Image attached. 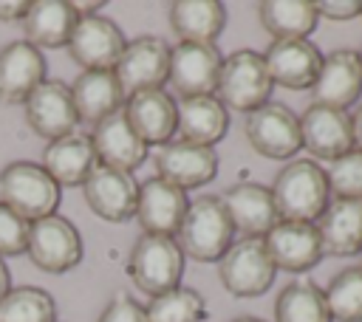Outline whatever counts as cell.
Masks as SVG:
<instances>
[{"instance_id":"29","label":"cell","mask_w":362,"mask_h":322,"mask_svg":"<svg viewBox=\"0 0 362 322\" xmlns=\"http://www.w3.org/2000/svg\"><path fill=\"white\" fill-rule=\"evenodd\" d=\"M229 130V110L218 96H192L178 102V138L215 147Z\"/></svg>"},{"instance_id":"10","label":"cell","mask_w":362,"mask_h":322,"mask_svg":"<svg viewBox=\"0 0 362 322\" xmlns=\"http://www.w3.org/2000/svg\"><path fill=\"white\" fill-rule=\"evenodd\" d=\"M223 54L218 45L206 42H175L170 48V73L167 82L181 99L215 96L221 76Z\"/></svg>"},{"instance_id":"37","label":"cell","mask_w":362,"mask_h":322,"mask_svg":"<svg viewBox=\"0 0 362 322\" xmlns=\"http://www.w3.org/2000/svg\"><path fill=\"white\" fill-rule=\"evenodd\" d=\"M96 322H147L144 305L136 302L130 294H116L99 314Z\"/></svg>"},{"instance_id":"7","label":"cell","mask_w":362,"mask_h":322,"mask_svg":"<svg viewBox=\"0 0 362 322\" xmlns=\"http://www.w3.org/2000/svg\"><path fill=\"white\" fill-rule=\"evenodd\" d=\"M243 133L249 147L272 161H291L300 150V116L283 102H266L246 113Z\"/></svg>"},{"instance_id":"8","label":"cell","mask_w":362,"mask_h":322,"mask_svg":"<svg viewBox=\"0 0 362 322\" xmlns=\"http://www.w3.org/2000/svg\"><path fill=\"white\" fill-rule=\"evenodd\" d=\"M25 254L31 257V263L40 271L65 274L82 263L85 246H82L79 229L57 212V215H48V217H40L31 223Z\"/></svg>"},{"instance_id":"35","label":"cell","mask_w":362,"mask_h":322,"mask_svg":"<svg viewBox=\"0 0 362 322\" xmlns=\"http://www.w3.org/2000/svg\"><path fill=\"white\" fill-rule=\"evenodd\" d=\"M331 198L339 201H362V150H348L334 158L325 169Z\"/></svg>"},{"instance_id":"16","label":"cell","mask_w":362,"mask_h":322,"mask_svg":"<svg viewBox=\"0 0 362 322\" xmlns=\"http://www.w3.org/2000/svg\"><path fill=\"white\" fill-rule=\"evenodd\" d=\"M122 110L147 147H164L178 133V102L164 88L139 90L127 96Z\"/></svg>"},{"instance_id":"15","label":"cell","mask_w":362,"mask_h":322,"mask_svg":"<svg viewBox=\"0 0 362 322\" xmlns=\"http://www.w3.org/2000/svg\"><path fill=\"white\" fill-rule=\"evenodd\" d=\"M362 96V62L359 54L351 48H337L322 54L320 73L311 85V102L348 110Z\"/></svg>"},{"instance_id":"39","label":"cell","mask_w":362,"mask_h":322,"mask_svg":"<svg viewBox=\"0 0 362 322\" xmlns=\"http://www.w3.org/2000/svg\"><path fill=\"white\" fill-rule=\"evenodd\" d=\"M31 0H0V23H23Z\"/></svg>"},{"instance_id":"38","label":"cell","mask_w":362,"mask_h":322,"mask_svg":"<svg viewBox=\"0 0 362 322\" xmlns=\"http://www.w3.org/2000/svg\"><path fill=\"white\" fill-rule=\"evenodd\" d=\"M314 6H317V17H325V20H334V23L354 20L362 11L359 0H320Z\"/></svg>"},{"instance_id":"5","label":"cell","mask_w":362,"mask_h":322,"mask_svg":"<svg viewBox=\"0 0 362 322\" xmlns=\"http://www.w3.org/2000/svg\"><path fill=\"white\" fill-rule=\"evenodd\" d=\"M184 251L175 237L167 234H139L127 257V277L133 285L150 297L173 291L184 277Z\"/></svg>"},{"instance_id":"12","label":"cell","mask_w":362,"mask_h":322,"mask_svg":"<svg viewBox=\"0 0 362 322\" xmlns=\"http://www.w3.org/2000/svg\"><path fill=\"white\" fill-rule=\"evenodd\" d=\"M23 113H25V124L31 127V133L45 141L62 138L74 133L79 124L71 88L62 79H42L23 102Z\"/></svg>"},{"instance_id":"32","label":"cell","mask_w":362,"mask_h":322,"mask_svg":"<svg viewBox=\"0 0 362 322\" xmlns=\"http://www.w3.org/2000/svg\"><path fill=\"white\" fill-rule=\"evenodd\" d=\"M0 322H57V302L45 288L11 285L0 297Z\"/></svg>"},{"instance_id":"11","label":"cell","mask_w":362,"mask_h":322,"mask_svg":"<svg viewBox=\"0 0 362 322\" xmlns=\"http://www.w3.org/2000/svg\"><path fill=\"white\" fill-rule=\"evenodd\" d=\"M124 45H127L124 31L110 17L90 14L76 20L65 48L82 71H113Z\"/></svg>"},{"instance_id":"3","label":"cell","mask_w":362,"mask_h":322,"mask_svg":"<svg viewBox=\"0 0 362 322\" xmlns=\"http://www.w3.org/2000/svg\"><path fill=\"white\" fill-rule=\"evenodd\" d=\"M62 186L34 161H11L0 169V203L23 215L28 223L57 215Z\"/></svg>"},{"instance_id":"21","label":"cell","mask_w":362,"mask_h":322,"mask_svg":"<svg viewBox=\"0 0 362 322\" xmlns=\"http://www.w3.org/2000/svg\"><path fill=\"white\" fill-rule=\"evenodd\" d=\"M90 144H93V153H96V164L119 169V172L139 169L147 161V153H150V147L130 127L124 110H119V113L102 119L99 124H93Z\"/></svg>"},{"instance_id":"31","label":"cell","mask_w":362,"mask_h":322,"mask_svg":"<svg viewBox=\"0 0 362 322\" xmlns=\"http://www.w3.org/2000/svg\"><path fill=\"white\" fill-rule=\"evenodd\" d=\"M274 322H334L325 294L311 280H291L274 299Z\"/></svg>"},{"instance_id":"24","label":"cell","mask_w":362,"mask_h":322,"mask_svg":"<svg viewBox=\"0 0 362 322\" xmlns=\"http://www.w3.org/2000/svg\"><path fill=\"white\" fill-rule=\"evenodd\" d=\"M68 88L79 121L90 127L124 107V90L113 71H82Z\"/></svg>"},{"instance_id":"22","label":"cell","mask_w":362,"mask_h":322,"mask_svg":"<svg viewBox=\"0 0 362 322\" xmlns=\"http://www.w3.org/2000/svg\"><path fill=\"white\" fill-rule=\"evenodd\" d=\"M263 240H266V249H269V257H272L274 268H283V271H291V274L311 271L325 257L314 223L277 220L274 229Z\"/></svg>"},{"instance_id":"23","label":"cell","mask_w":362,"mask_h":322,"mask_svg":"<svg viewBox=\"0 0 362 322\" xmlns=\"http://www.w3.org/2000/svg\"><path fill=\"white\" fill-rule=\"evenodd\" d=\"M45 79V56L25 40H11L0 48V102L23 105Z\"/></svg>"},{"instance_id":"20","label":"cell","mask_w":362,"mask_h":322,"mask_svg":"<svg viewBox=\"0 0 362 322\" xmlns=\"http://www.w3.org/2000/svg\"><path fill=\"white\" fill-rule=\"evenodd\" d=\"M272 85H283L288 90H311L320 65L322 51L311 40H272L263 51Z\"/></svg>"},{"instance_id":"42","label":"cell","mask_w":362,"mask_h":322,"mask_svg":"<svg viewBox=\"0 0 362 322\" xmlns=\"http://www.w3.org/2000/svg\"><path fill=\"white\" fill-rule=\"evenodd\" d=\"M11 288V271H8V266H6V260L0 257V297L6 294Z\"/></svg>"},{"instance_id":"14","label":"cell","mask_w":362,"mask_h":322,"mask_svg":"<svg viewBox=\"0 0 362 322\" xmlns=\"http://www.w3.org/2000/svg\"><path fill=\"white\" fill-rule=\"evenodd\" d=\"M156 172L178 189H198L218 175L215 147H201L184 138H173L156 150Z\"/></svg>"},{"instance_id":"30","label":"cell","mask_w":362,"mask_h":322,"mask_svg":"<svg viewBox=\"0 0 362 322\" xmlns=\"http://www.w3.org/2000/svg\"><path fill=\"white\" fill-rule=\"evenodd\" d=\"M257 20L272 40H308L320 17L311 0H263Z\"/></svg>"},{"instance_id":"34","label":"cell","mask_w":362,"mask_h":322,"mask_svg":"<svg viewBox=\"0 0 362 322\" xmlns=\"http://www.w3.org/2000/svg\"><path fill=\"white\" fill-rule=\"evenodd\" d=\"M322 294L334 322H362V263L337 271Z\"/></svg>"},{"instance_id":"45","label":"cell","mask_w":362,"mask_h":322,"mask_svg":"<svg viewBox=\"0 0 362 322\" xmlns=\"http://www.w3.org/2000/svg\"><path fill=\"white\" fill-rule=\"evenodd\" d=\"M359 17H362V11H359Z\"/></svg>"},{"instance_id":"33","label":"cell","mask_w":362,"mask_h":322,"mask_svg":"<svg viewBox=\"0 0 362 322\" xmlns=\"http://www.w3.org/2000/svg\"><path fill=\"white\" fill-rule=\"evenodd\" d=\"M144 314H147V322H204L206 302L201 291L178 285L173 291L150 297V302L144 305Z\"/></svg>"},{"instance_id":"26","label":"cell","mask_w":362,"mask_h":322,"mask_svg":"<svg viewBox=\"0 0 362 322\" xmlns=\"http://www.w3.org/2000/svg\"><path fill=\"white\" fill-rule=\"evenodd\" d=\"M93 167H96V153L88 133L74 130L62 138L48 141L42 150V169L59 186H82Z\"/></svg>"},{"instance_id":"13","label":"cell","mask_w":362,"mask_h":322,"mask_svg":"<svg viewBox=\"0 0 362 322\" xmlns=\"http://www.w3.org/2000/svg\"><path fill=\"white\" fill-rule=\"evenodd\" d=\"M82 195L96 217L107 223H124L136 215L139 181L133 178V172H119L96 164L82 184Z\"/></svg>"},{"instance_id":"28","label":"cell","mask_w":362,"mask_h":322,"mask_svg":"<svg viewBox=\"0 0 362 322\" xmlns=\"http://www.w3.org/2000/svg\"><path fill=\"white\" fill-rule=\"evenodd\" d=\"M76 11L68 0H31L23 17V40L34 48H65L76 25Z\"/></svg>"},{"instance_id":"43","label":"cell","mask_w":362,"mask_h":322,"mask_svg":"<svg viewBox=\"0 0 362 322\" xmlns=\"http://www.w3.org/2000/svg\"><path fill=\"white\" fill-rule=\"evenodd\" d=\"M232 322H263V319H257V316H238V319H232Z\"/></svg>"},{"instance_id":"18","label":"cell","mask_w":362,"mask_h":322,"mask_svg":"<svg viewBox=\"0 0 362 322\" xmlns=\"http://www.w3.org/2000/svg\"><path fill=\"white\" fill-rule=\"evenodd\" d=\"M189 206V198L184 189L173 186L170 181L153 175L139 184V198H136V220L144 234H167L175 237L181 217Z\"/></svg>"},{"instance_id":"17","label":"cell","mask_w":362,"mask_h":322,"mask_svg":"<svg viewBox=\"0 0 362 322\" xmlns=\"http://www.w3.org/2000/svg\"><path fill=\"white\" fill-rule=\"evenodd\" d=\"M300 141H303L305 153L331 164L334 158L354 150L351 113L311 102L300 116Z\"/></svg>"},{"instance_id":"41","label":"cell","mask_w":362,"mask_h":322,"mask_svg":"<svg viewBox=\"0 0 362 322\" xmlns=\"http://www.w3.org/2000/svg\"><path fill=\"white\" fill-rule=\"evenodd\" d=\"M351 138H354V150H362V105H356L351 113Z\"/></svg>"},{"instance_id":"44","label":"cell","mask_w":362,"mask_h":322,"mask_svg":"<svg viewBox=\"0 0 362 322\" xmlns=\"http://www.w3.org/2000/svg\"><path fill=\"white\" fill-rule=\"evenodd\" d=\"M356 54H359V62H362V48H359V51H356Z\"/></svg>"},{"instance_id":"4","label":"cell","mask_w":362,"mask_h":322,"mask_svg":"<svg viewBox=\"0 0 362 322\" xmlns=\"http://www.w3.org/2000/svg\"><path fill=\"white\" fill-rule=\"evenodd\" d=\"M272 76L266 59L255 48H238L221 62V76L215 96L226 110L252 113L272 96Z\"/></svg>"},{"instance_id":"19","label":"cell","mask_w":362,"mask_h":322,"mask_svg":"<svg viewBox=\"0 0 362 322\" xmlns=\"http://www.w3.org/2000/svg\"><path fill=\"white\" fill-rule=\"evenodd\" d=\"M221 203L240 237H266L280 220L272 189L257 181H238L223 195Z\"/></svg>"},{"instance_id":"27","label":"cell","mask_w":362,"mask_h":322,"mask_svg":"<svg viewBox=\"0 0 362 322\" xmlns=\"http://www.w3.org/2000/svg\"><path fill=\"white\" fill-rule=\"evenodd\" d=\"M322 254L331 257H351L362 254V201H339L331 198L320 220L314 223Z\"/></svg>"},{"instance_id":"25","label":"cell","mask_w":362,"mask_h":322,"mask_svg":"<svg viewBox=\"0 0 362 322\" xmlns=\"http://www.w3.org/2000/svg\"><path fill=\"white\" fill-rule=\"evenodd\" d=\"M167 23L178 42L218 45L226 28V6L218 0H173L167 6Z\"/></svg>"},{"instance_id":"2","label":"cell","mask_w":362,"mask_h":322,"mask_svg":"<svg viewBox=\"0 0 362 322\" xmlns=\"http://www.w3.org/2000/svg\"><path fill=\"white\" fill-rule=\"evenodd\" d=\"M232 240L235 226L221 203V195L192 198L175 232V243L181 246L184 257H192L198 263H218Z\"/></svg>"},{"instance_id":"9","label":"cell","mask_w":362,"mask_h":322,"mask_svg":"<svg viewBox=\"0 0 362 322\" xmlns=\"http://www.w3.org/2000/svg\"><path fill=\"white\" fill-rule=\"evenodd\" d=\"M167 73H170V42L156 34H141L127 40L113 68V76L119 79L124 99L139 90L164 88Z\"/></svg>"},{"instance_id":"40","label":"cell","mask_w":362,"mask_h":322,"mask_svg":"<svg viewBox=\"0 0 362 322\" xmlns=\"http://www.w3.org/2000/svg\"><path fill=\"white\" fill-rule=\"evenodd\" d=\"M71 8L76 11V17H90V14H102L105 8V0H93V3H85V0H68Z\"/></svg>"},{"instance_id":"36","label":"cell","mask_w":362,"mask_h":322,"mask_svg":"<svg viewBox=\"0 0 362 322\" xmlns=\"http://www.w3.org/2000/svg\"><path fill=\"white\" fill-rule=\"evenodd\" d=\"M28 232H31V223L14 209H8L6 203H0V257L3 260L25 254Z\"/></svg>"},{"instance_id":"1","label":"cell","mask_w":362,"mask_h":322,"mask_svg":"<svg viewBox=\"0 0 362 322\" xmlns=\"http://www.w3.org/2000/svg\"><path fill=\"white\" fill-rule=\"evenodd\" d=\"M280 220L297 223H317L325 206L331 203V189L325 169L314 158H291L274 175L269 186Z\"/></svg>"},{"instance_id":"6","label":"cell","mask_w":362,"mask_h":322,"mask_svg":"<svg viewBox=\"0 0 362 322\" xmlns=\"http://www.w3.org/2000/svg\"><path fill=\"white\" fill-rule=\"evenodd\" d=\"M218 277H221V285L238 299H252L266 294L277 277L266 240L263 237L232 240V246L218 260Z\"/></svg>"}]
</instances>
